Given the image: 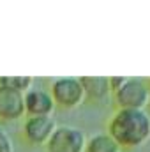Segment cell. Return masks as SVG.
Wrapping results in <instances>:
<instances>
[{"label": "cell", "mask_w": 150, "mask_h": 152, "mask_svg": "<svg viewBox=\"0 0 150 152\" xmlns=\"http://www.w3.org/2000/svg\"><path fill=\"white\" fill-rule=\"evenodd\" d=\"M108 134L120 149H136L150 140V115L145 110H117L108 122Z\"/></svg>", "instance_id": "obj_1"}, {"label": "cell", "mask_w": 150, "mask_h": 152, "mask_svg": "<svg viewBox=\"0 0 150 152\" xmlns=\"http://www.w3.org/2000/svg\"><path fill=\"white\" fill-rule=\"evenodd\" d=\"M57 124L51 118V115L46 117H28L23 124V134L25 138L34 143V145H42L50 140V136L53 134Z\"/></svg>", "instance_id": "obj_5"}, {"label": "cell", "mask_w": 150, "mask_h": 152, "mask_svg": "<svg viewBox=\"0 0 150 152\" xmlns=\"http://www.w3.org/2000/svg\"><path fill=\"white\" fill-rule=\"evenodd\" d=\"M0 152H12V142L11 136L0 127Z\"/></svg>", "instance_id": "obj_11"}, {"label": "cell", "mask_w": 150, "mask_h": 152, "mask_svg": "<svg viewBox=\"0 0 150 152\" xmlns=\"http://www.w3.org/2000/svg\"><path fill=\"white\" fill-rule=\"evenodd\" d=\"M32 76H0V85L9 87L12 90H18L21 94H25L27 90L32 88Z\"/></svg>", "instance_id": "obj_10"}, {"label": "cell", "mask_w": 150, "mask_h": 152, "mask_svg": "<svg viewBox=\"0 0 150 152\" xmlns=\"http://www.w3.org/2000/svg\"><path fill=\"white\" fill-rule=\"evenodd\" d=\"M111 92L118 110H145L150 103L149 83L140 78H124Z\"/></svg>", "instance_id": "obj_2"}, {"label": "cell", "mask_w": 150, "mask_h": 152, "mask_svg": "<svg viewBox=\"0 0 150 152\" xmlns=\"http://www.w3.org/2000/svg\"><path fill=\"white\" fill-rule=\"evenodd\" d=\"M85 133L73 126H57L50 140L46 142V152H85Z\"/></svg>", "instance_id": "obj_3"}, {"label": "cell", "mask_w": 150, "mask_h": 152, "mask_svg": "<svg viewBox=\"0 0 150 152\" xmlns=\"http://www.w3.org/2000/svg\"><path fill=\"white\" fill-rule=\"evenodd\" d=\"M23 103H25V113H28V117H46L51 115V112L55 110L51 94L42 88L27 90L23 94Z\"/></svg>", "instance_id": "obj_6"}, {"label": "cell", "mask_w": 150, "mask_h": 152, "mask_svg": "<svg viewBox=\"0 0 150 152\" xmlns=\"http://www.w3.org/2000/svg\"><path fill=\"white\" fill-rule=\"evenodd\" d=\"M23 113H25L23 94L0 85V118L14 120V118H20Z\"/></svg>", "instance_id": "obj_7"}, {"label": "cell", "mask_w": 150, "mask_h": 152, "mask_svg": "<svg viewBox=\"0 0 150 152\" xmlns=\"http://www.w3.org/2000/svg\"><path fill=\"white\" fill-rule=\"evenodd\" d=\"M85 152H120V147L108 133H97L87 140Z\"/></svg>", "instance_id": "obj_9"}, {"label": "cell", "mask_w": 150, "mask_h": 152, "mask_svg": "<svg viewBox=\"0 0 150 152\" xmlns=\"http://www.w3.org/2000/svg\"><path fill=\"white\" fill-rule=\"evenodd\" d=\"M79 83L83 87L85 96L94 101H103L111 92L110 78H104V76H81Z\"/></svg>", "instance_id": "obj_8"}, {"label": "cell", "mask_w": 150, "mask_h": 152, "mask_svg": "<svg viewBox=\"0 0 150 152\" xmlns=\"http://www.w3.org/2000/svg\"><path fill=\"white\" fill-rule=\"evenodd\" d=\"M50 94H51L55 104L67 108V110L76 108L85 99V92H83V87L79 83V78H71V76L57 78L51 83Z\"/></svg>", "instance_id": "obj_4"}, {"label": "cell", "mask_w": 150, "mask_h": 152, "mask_svg": "<svg viewBox=\"0 0 150 152\" xmlns=\"http://www.w3.org/2000/svg\"><path fill=\"white\" fill-rule=\"evenodd\" d=\"M149 85H150V80H149Z\"/></svg>", "instance_id": "obj_12"}]
</instances>
